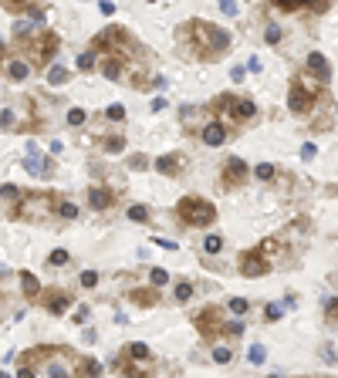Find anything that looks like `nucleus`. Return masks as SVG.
Masks as SVG:
<instances>
[{
    "mask_svg": "<svg viewBox=\"0 0 338 378\" xmlns=\"http://www.w3.org/2000/svg\"><path fill=\"white\" fill-rule=\"evenodd\" d=\"M176 213H180V220L190 223V226H206V223H213V216H216L213 203L196 200V196H186V200H180V203H176Z\"/></svg>",
    "mask_w": 338,
    "mask_h": 378,
    "instance_id": "f257e3e1",
    "label": "nucleus"
},
{
    "mask_svg": "<svg viewBox=\"0 0 338 378\" xmlns=\"http://www.w3.org/2000/svg\"><path fill=\"white\" fill-rule=\"evenodd\" d=\"M193 31H196V37L200 41H206V51H223L227 44H230V37H227L223 31H216L213 24H206V21H193Z\"/></svg>",
    "mask_w": 338,
    "mask_h": 378,
    "instance_id": "f03ea898",
    "label": "nucleus"
},
{
    "mask_svg": "<svg viewBox=\"0 0 338 378\" xmlns=\"http://www.w3.org/2000/svg\"><path fill=\"white\" fill-rule=\"evenodd\" d=\"M223 108L230 111V115H237V118H254V115H257V105L247 101V98H227Z\"/></svg>",
    "mask_w": 338,
    "mask_h": 378,
    "instance_id": "7ed1b4c3",
    "label": "nucleus"
},
{
    "mask_svg": "<svg viewBox=\"0 0 338 378\" xmlns=\"http://www.w3.org/2000/svg\"><path fill=\"white\" fill-rule=\"evenodd\" d=\"M308 71H315L318 81H328V78H331V68H328L325 54H318V51H311V54H308Z\"/></svg>",
    "mask_w": 338,
    "mask_h": 378,
    "instance_id": "20e7f679",
    "label": "nucleus"
},
{
    "mask_svg": "<svg viewBox=\"0 0 338 378\" xmlns=\"http://www.w3.org/2000/svg\"><path fill=\"white\" fill-rule=\"evenodd\" d=\"M203 142H206V145H213V149H216V145H223L227 142V129H223V125H220V122H210V125H203Z\"/></svg>",
    "mask_w": 338,
    "mask_h": 378,
    "instance_id": "39448f33",
    "label": "nucleus"
},
{
    "mask_svg": "<svg viewBox=\"0 0 338 378\" xmlns=\"http://www.w3.org/2000/svg\"><path fill=\"white\" fill-rule=\"evenodd\" d=\"M244 277H257V274H264V270H267V264H264V260H260L257 254H247L244 257Z\"/></svg>",
    "mask_w": 338,
    "mask_h": 378,
    "instance_id": "423d86ee",
    "label": "nucleus"
},
{
    "mask_svg": "<svg viewBox=\"0 0 338 378\" xmlns=\"http://www.w3.org/2000/svg\"><path fill=\"white\" fill-rule=\"evenodd\" d=\"M244 172H247L244 159H230V162L223 166V179H227V182H240V179H244Z\"/></svg>",
    "mask_w": 338,
    "mask_h": 378,
    "instance_id": "0eeeda50",
    "label": "nucleus"
},
{
    "mask_svg": "<svg viewBox=\"0 0 338 378\" xmlns=\"http://www.w3.org/2000/svg\"><path fill=\"white\" fill-rule=\"evenodd\" d=\"M270 4H277L284 11H298V7H311L315 4V11H325V0H270Z\"/></svg>",
    "mask_w": 338,
    "mask_h": 378,
    "instance_id": "6e6552de",
    "label": "nucleus"
},
{
    "mask_svg": "<svg viewBox=\"0 0 338 378\" xmlns=\"http://www.w3.org/2000/svg\"><path fill=\"white\" fill-rule=\"evenodd\" d=\"M288 105H291V111H304L311 101H308V91L301 88V85H294L291 88V98H288Z\"/></svg>",
    "mask_w": 338,
    "mask_h": 378,
    "instance_id": "1a4fd4ad",
    "label": "nucleus"
},
{
    "mask_svg": "<svg viewBox=\"0 0 338 378\" xmlns=\"http://www.w3.org/2000/svg\"><path fill=\"white\" fill-rule=\"evenodd\" d=\"M24 169H27V172H31V176H47V172H51V166H47L44 159H37L31 152V156L24 159Z\"/></svg>",
    "mask_w": 338,
    "mask_h": 378,
    "instance_id": "9d476101",
    "label": "nucleus"
},
{
    "mask_svg": "<svg viewBox=\"0 0 338 378\" xmlns=\"http://www.w3.org/2000/svg\"><path fill=\"white\" fill-rule=\"evenodd\" d=\"M115 41H125V34L119 27H105V31L95 37V47H105V44H115Z\"/></svg>",
    "mask_w": 338,
    "mask_h": 378,
    "instance_id": "9b49d317",
    "label": "nucleus"
},
{
    "mask_svg": "<svg viewBox=\"0 0 338 378\" xmlns=\"http://www.w3.org/2000/svg\"><path fill=\"white\" fill-rule=\"evenodd\" d=\"M156 169L162 176H173V172H180V156H159L156 159Z\"/></svg>",
    "mask_w": 338,
    "mask_h": 378,
    "instance_id": "f8f14e48",
    "label": "nucleus"
},
{
    "mask_svg": "<svg viewBox=\"0 0 338 378\" xmlns=\"http://www.w3.org/2000/svg\"><path fill=\"white\" fill-rule=\"evenodd\" d=\"M88 203L95 206V210H108V206H112V196H108L105 189H98V186H95V189L88 193Z\"/></svg>",
    "mask_w": 338,
    "mask_h": 378,
    "instance_id": "ddd939ff",
    "label": "nucleus"
},
{
    "mask_svg": "<svg viewBox=\"0 0 338 378\" xmlns=\"http://www.w3.org/2000/svg\"><path fill=\"white\" fill-rule=\"evenodd\" d=\"M68 304H71L68 294H51V297H47V311H51V314H65Z\"/></svg>",
    "mask_w": 338,
    "mask_h": 378,
    "instance_id": "4468645a",
    "label": "nucleus"
},
{
    "mask_svg": "<svg viewBox=\"0 0 338 378\" xmlns=\"http://www.w3.org/2000/svg\"><path fill=\"white\" fill-rule=\"evenodd\" d=\"M7 75H11V81H27L31 68H27V61H11V65H7Z\"/></svg>",
    "mask_w": 338,
    "mask_h": 378,
    "instance_id": "2eb2a0df",
    "label": "nucleus"
},
{
    "mask_svg": "<svg viewBox=\"0 0 338 378\" xmlns=\"http://www.w3.org/2000/svg\"><path fill=\"white\" fill-rule=\"evenodd\" d=\"M68 78H71V75H68V71H65L61 65H54L51 71H47V85H54V88H58V85H65Z\"/></svg>",
    "mask_w": 338,
    "mask_h": 378,
    "instance_id": "dca6fc26",
    "label": "nucleus"
},
{
    "mask_svg": "<svg viewBox=\"0 0 338 378\" xmlns=\"http://www.w3.org/2000/svg\"><path fill=\"white\" fill-rule=\"evenodd\" d=\"M21 287H24V294H41V284H37V277H34V274H27V270L21 274Z\"/></svg>",
    "mask_w": 338,
    "mask_h": 378,
    "instance_id": "f3484780",
    "label": "nucleus"
},
{
    "mask_svg": "<svg viewBox=\"0 0 338 378\" xmlns=\"http://www.w3.org/2000/svg\"><path fill=\"white\" fill-rule=\"evenodd\" d=\"M129 355H132L135 361H146V358H149V345H142V341H132V345H129Z\"/></svg>",
    "mask_w": 338,
    "mask_h": 378,
    "instance_id": "a211bd4d",
    "label": "nucleus"
},
{
    "mask_svg": "<svg viewBox=\"0 0 338 378\" xmlns=\"http://www.w3.org/2000/svg\"><path fill=\"white\" fill-rule=\"evenodd\" d=\"M254 176H257L260 182H267V179H274V166H270V162H260V166L254 169Z\"/></svg>",
    "mask_w": 338,
    "mask_h": 378,
    "instance_id": "6ab92c4d",
    "label": "nucleus"
},
{
    "mask_svg": "<svg viewBox=\"0 0 338 378\" xmlns=\"http://www.w3.org/2000/svg\"><path fill=\"white\" fill-rule=\"evenodd\" d=\"M119 71H122V65H119V61H105V68H101V75H105L108 81L119 78Z\"/></svg>",
    "mask_w": 338,
    "mask_h": 378,
    "instance_id": "aec40b11",
    "label": "nucleus"
},
{
    "mask_svg": "<svg viewBox=\"0 0 338 378\" xmlns=\"http://www.w3.org/2000/svg\"><path fill=\"white\" fill-rule=\"evenodd\" d=\"M203 246H206V254H220V246H223V236H206V243H203Z\"/></svg>",
    "mask_w": 338,
    "mask_h": 378,
    "instance_id": "412c9836",
    "label": "nucleus"
},
{
    "mask_svg": "<svg viewBox=\"0 0 338 378\" xmlns=\"http://www.w3.org/2000/svg\"><path fill=\"white\" fill-rule=\"evenodd\" d=\"M230 358H234V351H230V348H216V351H213V361H216V365H230Z\"/></svg>",
    "mask_w": 338,
    "mask_h": 378,
    "instance_id": "4be33fe9",
    "label": "nucleus"
},
{
    "mask_svg": "<svg viewBox=\"0 0 338 378\" xmlns=\"http://www.w3.org/2000/svg\"><path fill=\"white\" fill-rule=\"evenodd\" d=\"M247 358H250V365H260V361L267 358V351H264V348H260V345H254V348H250V351H247Z\"/></svg>",
    "mask_w": 338,
    "mask_h": 378,
    "instance_id": "5701e85b",
    "label": "nucleus"
},
{
    "mask_svg": "<svg viewBox=\"0 0 338 378\" xmlns=\"http://www.w3.org/2000/svg\"><path fill=\"white\" fill-rule=\"evenodd\" d=\"M129 220L146 223V220H149V210H146V206H132V210H129Z\"/></svg>",
    "mask_w": 338,
    "mask_h": 378,
    "instance_id": "b1692460",
    "label": "nucleus"
},
{
    "mask_svg": "<svg viewBox=\"0 0 338 378\" xmlns=\"http://www.w3.org/2000/svg\"><path fill=\"white\" fill-rule=\"evenodd\" d=\"M264 41H267V44H277V41H281V27H277V24H270L267 31H264Z\"/></svg>",
    "mask_w": 338,
    "mask_h": 378,
    "instance_id": "393cba45",
    "label": "nucleus"
},
{
    "mask_svg": "<svg viewBox=\"0 0 338 378\" xmlns=\"http://www.w3.org/2000/svg\"><path fill=\"white\" fill-rule=\"evenodd\" d=\"M122 145H125V139H122V135H108V139H105V149H108V152H119Z\"/></svg>",
    "mask_w": 338,
    "mask_h": 378,
    "instance_id": "a878e982",
    "label": "nucleus"
},
{
    "mask_svg": "<svg viewBox=\"0 0 338 378\" xmlns=\"http://www.w3.org/2000/svg\"><path fill=\"white\" fill-rule=\"evenodd\" d=\"M78 68H81V71H91V68H95V54H88V51L78 54Z\"/></svg>",
    "mask_w": 338,
    "mask_h": 378,
    "instance_id": "bb28decb",
    "label": "nucleus"
},
{
    "mask_svg": "<svg viewBox=\"0 0 338 378\" xmlns=\"http://www.w3.org/2000/svg\"><path fill=\"white\" fill-rule=\"evenodd\" d=\"M105 115H108L112 122H122V118H125V108H122V105H108V111H105Z\"/></svg>",
    "mask_w": 338,
    "mask_h": 378,
    "instance_id": "cd10ccee",
    "label": "nucleus"
},
{
    "mask_svg": "<svg viewBox=\"0 0 338 378\" xmlns=\"http://www.w3.org/2000/svg\"><path fill=\"white\" fill-rule=\"evenodd\" d=\"M68 125H85V111L71 108V111H68Z\"/></svg>",
    "mask_w": 338,
    "mask_h": 378,
    "instance_id": "c85d7f7f",
    "label": "nucleus"
},
{
    "mask_svg": "<svg viewBox=\"0 0 338 378\" xmlns=\"http://www.w3.org/2000/svg\"><path fill=\"white\" fill-rule=\"evenodd\" d=\"M264 314H267V321H281L284 307H281V304H267V311H264Z\"/></svg>",
    "mask_w": 338,
    "mask_h": 378,
    "instance_id": "c756f323",
    "label": "nucleus"
},
{
    "mask_svg": "<svg viewBox=\"0 0 338 378\" xmlns=\"http://www.w3.org/2000/svg\"><path fill=\"white\" fill-rule=\"evenodd\" d=\"M47 264H54V267H61V264H68V250H54V254L47 257Z\"/></svg>",
    "mask_w": 338,
    "mask_h": 378,
    "instance_id": "7c9ffc66",
    "label": "nucleus"
},
{
    "mask_svg": "<svg viewBox=\"0 0 338 378\" xmlns=\"http://www.w3.org/2000/svg\"><path fill=\"white\" fill-rule=\"evenodd\" d=\"M0 196H4V200H21V189L17 186H0Z\"/></svg>",
    "mask_w": 338,
    "mask_h": 378,
    "instance_id": "2f4dec72",
    "label": "nucleus"
},
{
    "mask_svg": "<svg viewBox=\"0 0 338 378\" xmlns=\"http://www.w3.org/2000/svg\"><path fill=\"white\" fill-rule=\"evenodd\" d=\"M190 297H193L190 284H176V300H190Z\"/></svg>",
    "mask_w": 338,
    "mask_h": 378,
    "instance_id": "473e14b6",
    "label": "nucleus"
},
{
    "mask_svg": "<svg viewBox=\"0 0 338 378\" xmlns=\"http://www.w3.org/2000/svg\"><path fill=\"white\" fill-rule=\"evenodd\" d=\"M61 216H65V220H75V216H78V206H75V203H61Z\"/></svg>",
    "mask_w": 338,
    "mask_h": 378,
    "instance_id": "72a5a7b5",
    "label": "nucleus"
},
{
    "mask_svg": "<svg viewBox=\"0 0 338 378\" xmlns=\"http://www.w3.org/2000/svg\"><path fill=\"white\" fill-rule=\"evenodd\" d=\"M95 284H98V274H95V270H85V274H81V287H95Z\"/></svg>",
    "mask_w": 338,
    "mask_h": 378,
    "instance_id": "f704fd0d",
    "label": "nucleus"
},
{
    "mask_svg": "<svg viewBox=\"0 0 338 378\" xmlns=\"http://www.w3.org/2000/svg\"><path fill=\"white\" fill-rule=\"evenodd\" d=\"M230 311H234V314H247V300L234 297V300H230Z\"/></svg>",
    "mask_w": 338,
    "mask_h": 378,
    "instance_id": "c9c22d12",
    "label": "nucleus"
},
{
    "mask_svg": "<svg viewBox=\"0 0 338 378\" xmlns=\"http://www.w3.org/2000/svg\"><path fill=\"white\" fill-rule=\"evenodd\" d=\"M166 280H169V274H166L162 267H156V270H152V284H156V287H162Z\"/></svg>",
    "mask_w": 338,
    "mask_h": 378,
    "instance_id": "e433bc0d",
    "label": "nucleus"
},
{
    "mask_svg": "<svg viewBox=\"0 0 338 378\" xmlns=\"http://www.w3.org/2000/svg\"><path fill=\"white\" fill-rule=\"evenodd\" d=\"M81 371H88V375H98V371H101V365L88 358V361H81Z\"/></svg>",
    "mask_w": 338,
    "mask_h": 378,
    "instance_id": "4c0bfd02",
    "label": "nucleus"
},
{
    "mask_svg": "<svg viewBox=\"0 0 338 378\" xmlns=\"http://www.w3.org/2000/svg\"><path fill=\"white\" fill-rule=\"evenodd\" d=\"M315 156H318V149H315L311 142H308V145H301V159H308V162H311Z\"/></svg>",
    "mask_w": 338,
    "mask_h": 378,
    "instance_id": "58836bf2",
    "label": "nucleus"
},
{
    "mask_svg": "<svg viewBox=\"0 0 338 378\" xmlns=\"http://www.w3.org/2000/svg\"><path fill=\"white\" fill-rule=\"evenodd\" d=\"M220 11L234 17V14H237V0H220Z\"/></svg>",
    "mask_w": 338,
    "mask_h": 378,
    "instance_id": "ea45409f",
    "label": "nucleus"
},
{
    "mask_svg": "<svg viewBox=\"0 0 338 378\" xmlns=\"http://www.w3.org/2000/svg\"><path fill=\"white\" fill-rule=\"evenodd\" d=\"M14 125V115L11 111H0V129H11Z\"/></svg>",
    "mask_w": 338,
    "mask_h": 378,
    "instance_id": "a19ab883",
    "label": "nucleus"
},
{
    "mask_svg": "<svg viewBox=\"0 0 338 378\" xmlns=\"http://www.w3.org/2000/svg\"><path fill=\"white\" fill-rule=\"evenodd\" d=\"M247 68H250V71H254V75H260V71H264V65H260L257 57H250V65H247Z\"/></svg>",
    "mask_w": 338,
    "mask_h": 378,
    "instance_id": "79ce46f5",
    "label": "nucleus"
},
{
    "mask_svg": "<svg viewBox=\"0 0 338 378\" xmlns=\"http://www.w3.org/2000/svg\"><path fill=\"white\" fill-rule=\"evenodd\" d=\"M98 11H101V14H112V11H115V4H108V0H101V4H98Z\"/></svg>",
    "mask_w": 338,
    "mask_h": 378,
    "instance_id": "37998d69",
    "label": "nucleus"
},
{
    "mask_svg": "<svg viewBox=\"0 0 338 378\" xmlns=\"http://www.w3.org/2000/svg\"><path fill=\"white\" fill-rule=\"evenodd\" d=\"M17 4H27V0H17Z\"/></svg>",
    "mask_w": 338,
    "mask_h": 378,
    "instance_id": "c03bdc74",
    "label": "nucleus"
}]
</instances>
